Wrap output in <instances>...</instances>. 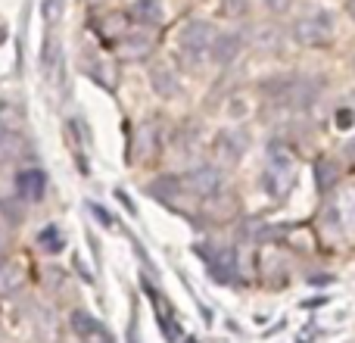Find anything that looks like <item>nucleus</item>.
Wrapping results in <instances>:
<instances>
[{
    "mask_svg": "<svg viewBox=\"0 0 355 343\" xmlns=\"http://www.w3.org/2000/svg\"><path fill=\"white\" fill-rule=\"evenodd\" d=\"M246 10H250V0H221V12H225V16H231V19L243 16Z\"/></svg>",
    "mask_w": 355,
    "mask_h": 343,
    "instance_id": "obj_20",
    "label": "nucleus"
},
{
    "mask_svg": "<svg viewBox=\"0 0 355 343\" xmlns=\"http://www.w3.org/2000/svg\"><path fill=\"white\" fill-rule=\"evenodd\" d=\"M318 91H321V85L315 78H309V75H290L287 100L284 103L293 106V110H309L315 103V97H318Z\"/></svg>",
    "mask_w": 355,
    "mask_h": 343,
    "instance_id": "obj_6",
    "label": "nucleus"
},
{
    "mask_svg": "<svg viewBox=\"0 0 355 343\" xmlns=\"http://www.w3.org/2000/svg\"><path fill=\"white\" fill-rule=\"evenodd\" d=\"M181 184L190 190V194H196V196H212V194H218L221 190V172L215 169V166H196V169H190L187 175L181 178Z\"/></svg>",
    "mask_w": 355,
    "mask_h": 343,
    "instance_id": "obj_5",
    "label": "nucleus"
},
{
    "mask_svg": "<svg viewBox=\"0 0 355 343\" xmlns=\"http://www.w3.org/2000/svg\"><path fill=\"white\" fill-rule=\"evenodd\" d=\"M150 85H153V91L159 94V97H166V100L178 97V91H181L178 75L168 66H153V69H150Z\"/></svg>",
    "mask_w": 355,
    "mask_h": 343,
    "instance_id": "obj_12",
    "label": "nucleus"
},
{
    "mask_svg": "<svg viewBox=\"0 0 355 343\" xmlns=\"http://www.w3.org/2000/svg\"><path fill=\"white\" fill-rule=\"evenodd\" d=\"M346 156H349V160L355 162V137H352V141H349V144H346Z\"/></svg>",
    "mask_w": 355,
    "mask_h": 343,
    "instance_id": "obj_26",
    "label": "nucleus"
},
{
    "mask_svg": "<svg viewBox=\"0 0 355 343\" xmlns=\"http://www.w3.org/2000/svg\"><path fill=\"white\" fill-rule=\"evenodd\" d=\"M262 3H265V10L268 12H284V10H290L293 0H262Z\"/></svg>",
    "mask_w": 355,
    "mask_h": 343,
    "instance_id": "obj_23",
    "label": "nucleus"
},
{
    "mask_svg": "<svg viewBox=\"0 0 355 343\" xmlns=\"http://www.w3.org/2000/svg\"><path fill=\"white\" fill-rule=\"evenodd\" d=\"M37 246H41L44 253H60L62 246H66V240H62V231L60 228H44L41 234H37Z\"/></svg>",
    "mask_w": 355,
    "mask_h": 343,
    "instance_id": "obj_19",
    "label": "nucleus"
},
{
    "mask_svg": "<svg viewBox=\"0 0 355 343\" xmlns=\"http://www.w3.org/2000/svg\"><path fill=\"white\" fill-rule=\"evenodd\" d=\"M215 150L221 153V160L237 162L246 150V137L240 135V131H221V135L215 137Z\"/></svg>",
    "mask_w": 355,
    "mask_h": 343,
    "instance_id": "obj_13",
    "label": "nucleus"
},
{
    "mask_svg": "<svg viewBox=\"0 0 355 343\" xmlns=\"http://www.w3.org/2000/svg\"><path fill=\"white\" fill-rule=\"evenodd\" d=\"M212 37H215L212 22H206V19H190V22L178 31V47H181L184 56L196 60V56H202L212 47Z\"/></svg>",
    "mask_w": 355,
    "mask_h": 343,
    "instance_id": "obj_2",
    "label": "nucleus"
},
{
    "mask_svg": "<svg viewBox=\"0 0 355 343\" xmlns=\"http://www.w3.org/2000/svg\"><path fill=\"white\" fill-rule=\"evenodd\" d=\"M340 181V166L334 160H318L315 162V184H318V190L324 194V190H334Z\"/></svg>",
    "mask_w": 355,
    "mask_h": 343,
    "instance_id": "obj_15",
    "label": "nucleus"
},
{
    "mask_svg": "<svg viewBox=\"0 0 355 343\" xmlns=\"http://www.w3.org/2000/svg\"><path fill=\"white\" fill-rule=\"evenodd\" d=\"M62 10H66V0H47L44 3V16H47L50 25H56L62 19Z\"/></svg>",
    "mask_w": 355,
    "mask_h": 343,
    "instance_id": "obj_21",
    "label": "nucleus"
},
{
    "mask_svg": "<svg viewBox=\"0 0 355 343\" xmlns=\"http://www.w3.org/2000/svg\"><path fill=\"white\" fill-rule=\"evenodd\" d=\"M91 212H94V215H97V219H100V221H103V225H106V228H110V225H112V215H110V212H106V209H100V206H97V203H91Z\"/></svg>",
    "mask_w": 355,
    "mask_h": 343,
    "instance_id": "obj_24",
    "label": "nucleus"
},
{
    "mask_svg": "<svg viewBox=\"0 0 355 343\" xmlns=\"http://www.w3.org/2000/svg\"><path fill=\"white\" fill-rule=\"evenodd\" d=\"M131 19H135L141 28H156V25H162L166 12H162L159 0H135V6H131Z\"/></svg>",
    "mask_w": 355,
    "mask_h": 343,
    "instance_id": "obj_11",
    "label": "nucleus"
},
{
    "mask_svg": "<svg viewBox=\"0 0 355 343\" xmlns=\"http://www.w3.org/2000/svg\"><path fill=\"white\" fill-rule=\"evenodd\" d=\"M72 331L78 334V337H85V340L112 343V334L106 331V328L100 325L97 319H91V315H87V312H81V309H75V312H72Z\"/></svg>",
    "mask_w": 355,
    "mask_h": 343,
    "instance_id": "obj_10",
    "label": "nucleus"
},
{
    "mask_svg": "<svg viewBox=\"0 0 355 343\" xmlns=\"http://www.w3.org/2000/svg\"><path fill=\"white\" fill-rule=\"evenodd\" d=\"M252 44L275 53V50H281V44H284V31L277 28V25H262V28L252 35Z\"/></svg>",
    "mask_w": 355,
    "mask_h": 343,
    "instance_id": "obj_18",
    "label": "nucleus"
},
{
    "mask_svg": "<svg viewBox=\"0 0 355 343\" xmlns=\"http://www.w3.org/2000/svg\"><path fill=\"white\" fill-rule=\"evenodd\" d=\"M346 12H349V16L355 19V0H346Z\"/></svg>",
    "mask_w": 355,
    "mask_h": 343,
    "instance_id": "obj_27",
    "label": "nucleus"
},
{
    "mask_svg": "<svg viewBox=\"0 0 355 343\" xmlns=\"http://www.w3.org/2000/svg\"><path fill=\"white\" fill-rule=\"evenodd\" d=\"M47 194V175L44 169H22L16 175V196L22 203H41Z\"/></svg>",
    "mask_w": 355,
    "mask_h": 343,
    "instance_id": "obj_7",
    "label": "nucleus"
},
{
    "mask_svg": "<svg viewBox=\"0 0 355 343\" xmlns=\"http://www.w3.org/2000/svg\"><path fill=\"white\" fill-rule=\"evenodd\" d=\"M240 50H243V35H240V31H218V35L212 37L209 56H212V62H218V66H231L240 56Z\"/></svg>",
    "mask_w": 355,
    "mask_h": 343,
    "instance_id": "obj_8",
    "label": "nucleus"
},
{
    "mask_svg": "<svg viewBox=\"0 0 355 343\" xmlns=\"http://www.w3.org/2000/svg\"><path fill=\"white\" fill-rule=\"evenodd\" d=\"M355 125V112L352 110H337V128H352Z\"/></svg>",
    "mask_w": 355,
    "mask_h": 343,
    "instance_id": "obj_22",
    "label": "nucleus"
},
{
    "mask_svg": "<svg viewBox=\"0 0 355 343\" xmlns=\"http://www.w3.org/2000/svg\"><path fill=\"white\" fill-rule=\"evenodd\" d=\"M196 256L206 259V265L212 269L215 281H234V271H237V262H234V250L218 244H200L196 246Z\"/></svg>",
    "mask_w": 355,
    "mask_h": 343,
    "instance_id": "obj_4",
    "label": "nucleus"
},
{
    "mask_svg": "<svg viewBox=\"0 0 355 343\" xmlns=\"http://www.w3.org/2000/svg\"><path fill=\"white\" fill-rule=\"evenodd\" d=\"M181 187L184 184L178 181V178H156V181H150L147 184V194H150V200H159V203H166V200H172V196L181 194Z\"/></svg>",
    "mask_w": 355,
    "mask_h": 343,
    "instance_id": "obj_16",
    "label": "nucleus"
},
{
    "mask_svg": "<svg viewBox=\"0 0 355 343\" xmlns=\"http://www.w3.org/2000/svg\"><path fill=\"white\" fill-rule=\"evenodd\" d=\"M122 56L125 60H131V62H141V60H147L150 53H153V47H156V41H153V35H150L147 28H141V31H128V35L122 37Z\"/></svg>",
    "mask_w": 355,
    "mask_h": 343,
    "instance_id": "obj_9",
    "label": "nucleus"
},
{
    "mask_svg": "<svg viewBox=\"0 0 355 343\" xmlns=\"http://www.w3.org/2000/svg\"><path fill=\"white\" fill-rule=\"evenodd\" d=\"M25 287V269L19 262H0V296H16Z\"/></svg>",
    "mask_w": 355,
    "mask_h": 343,
    "instance_id": "obj_14",
    "label": "nucleus"
},
{
    "mask_svg": "<svg viewBox=\"0 0 355 343\" xmlns=\"http://www.w3.org/2000/svg\"><path fill=\"white\" fill-rule=\"evenodd\" d=\"M296 184V162L284 150L271 153V166L265 172V190L271 196H287Z\"/></svg>",
    "mask_w": 355,
    "mask_h": 343,
    "instance_id": "obj_3",
    "label": "nucleus"
},
{
    "mask_svg": "<svg viewBox=\"0 0 355 343\" xmlns=\"http://www.w3.org/2000/svg\"><path fill=\"white\" fill-rule=\"evenodd\" d=\"M290 37H293L300 47H324L334 37V16L327 10L306 12V16H300L293 22Z\"/></svg>",
    "mask_w": 355,
    "mask_h": 343,
    "instance_id": "obj_1",
    "label": "nucleus"
},
{
    "mask_svg": "<svg viewBox=\"0 0 355 343\" xmlns=\"http://www.w3.org/2000/svg\"><path fill=\"white\" fill-rule=\"evenodd\" d=\"M128 343H141V337H137V325L128 328Z\"/></svg>",
    "mask_w": 355,
    "mask_h": 343,
    "instance_id": "obj_25",
    "label": "nucleus"
},
{
    "mask_svg": "<svg viewBox=\"0 0 355 343\" xmlns=\"http://www.w3.org/2000/svg\"><path fill=\"white\" fill-rule=\"evenodd\" d=\"M125 35H128V12H112V16H106V25H100V37L103 41L122 44Z\"/></svg>",
    "mask_w": 355,
    "mask_h": 343,
    "instance_id": "obj_17",
    "label": "nucleus"
}]
</instances>
